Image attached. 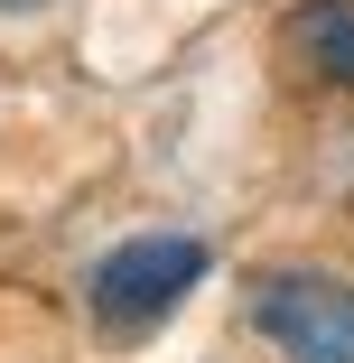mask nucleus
I'll list each match as a JSON object with an SVG mask.
<instances>
[{
	"label": "nucleus",
	"mask_w": 354,
	"mask_h": 363,
	"mask_svg": "<svg viewBox=\"0 0 354 363\" xmlns=\"http://www.w3.org/2000/svg\"><path fill=\"white\" fill-rule=\"evenodd\" d=\"M0 10H47V0H0Z\"/></svg>",
	"instance_id": "20e7f679"
},
{
	"label": "nucleus",
	"mask_w": 354,
	"mask_h": 363,
	"mask_svg": "<svg viewBox=\"0 0 354 363\" xmlns=\"http://www.w3.org/2000/svg\"><path fill=\"white\" fill-rule=\"evenodd\" d=\"M205 270H215V252H205L196 233H131V242H112L94 270H84V317L103 326V335H159L196 289H205Z\"/></svg>",
	"instance_id": "f257e3e1"
},
{
	"label": "nucleus",
	"mask_w": 354,
	"mask_h": 363,
	"mask_svg": "<svg viewBox=\"0 0 354 363\" xmlns=\"http://www.w3.org/2000/svg\"><path fill=\"white\" fill-rule=\"evenodd\" d=\"M243 317L280 363H354V270L270 261V270H252Z\"/></svg>",
	"instance_id": "f03ea898"
},
{
	"label": "nucleus",
	"mask_w": 354,
	"mask_h": 363,
	"mask_svg": "<svg viewBox=\"0 0 354 363\" xmlns=\"http://www.w3.org/2000/svg\"><path fill=\"white\" fill-rule=\"evenodd\" d=\"M280 56H289L317 94H354V0H289Z\"/></svg>",
	"instance_id": "7ed1b4c3"
}]
</instances>
